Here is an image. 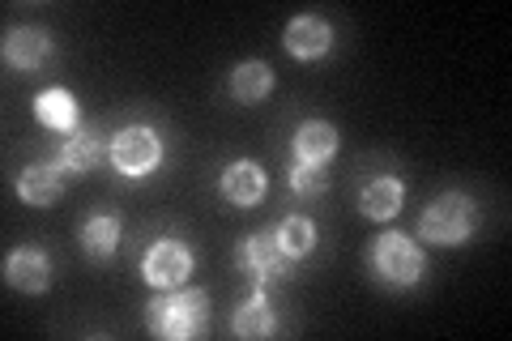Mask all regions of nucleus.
I'll return each mask as SVG.
<instances>
[{
	"mask_svg": "<svg viewBox=\"0 0 512 341\" xmlns=\"http://www.w3.org/2000/svg\"><path fill=\"white\" fill-rule=\"evenodd\" d=\"M205 324H210V295L197 286H175L146 303V329L163 341L201 337Z\"/></svg>",
	"mask_w": 512,
	"mask_h": 341,
	"instance_id": "1",
	"label": "nucleus"
},
{
	"mask_svg": "<svg viewBox=\"0 0 512 341\" xmlns=\"http://www.w3.org/2000/svg\"><path fill=\"white\" fill-rule=\"evenodd\" d=\"M478 231V201L466 192H444L440 201L427 205V214L419 218V235L427 243H440V248H453V243H466Z\"/></svg>",
	"mask_w": 512,
	"mask_h": 341,
	"instance_id": "2",
	"label": "nucleus"
},
{
	"mask_svg": "<svg viewBox=\"0 0 512 341\" xmlns=\"http://www.w3.org/2000/svg\"><path fill=\"white\" fill-rule=\"evenodd\" d=\"M367 261H372V269L380 273V282H389V286H414L423 278V252L397 231L376 235Z\"/></svg>",
	"mask_w": 512,
	"mask_h": 341,
	"instance_id": "3",
	"label": "nucleus"
},
{
	"mask_svg": "<svg viewBox=\"0 0 512 341\" xmlns=\"http://www.w3.org/2000/svg\"><path fill=\"white\" fill-rule=\"evenodd\" d=\"M111 162H116V171L128 175V180H141V175H150L163 162V137L146 124H128L111 141Z\"/></svg>",
	"mask_w": 512,
	"mask_h": 341,
	"instance_id": "4",
	"label": "nucleus"
},
{
	"mask_svg": "<svg viewBox=\"0 0 512 341\" xmlns=\"http://www.w3.org/2000/svg\"><path fill=\"white\" fill-rule=\"evenodd\" d=\"M235 261H239V269H244V273H252V282H256V286L278 282V278H286V269H291V256L278 248L274 231H256V235H248L244 243H239Z\"/></svg>",
	"mask_w": 512,
	"mask_h": 341,
	"instance_id": "5",
	"label": "nucleus"
},
{
	"mask_svg": "<svg viewBox=\"0 0 512 341\" xmlns=\"http://www.w3.org/2000/svg\"><path fill=\"white\" fill-rule=\"evenodd\" d=\"M188 273H192V252L175 239H158L154 248L141 256V278H146L150 286L175 290V286L188 282Z\"/></svg>",
	"mask_w": 512,
	"mask_h": 341,
	"instance_id": "6",
	"label": "nucleus"
},
{
	"mask_svg": "<svg viewBox=\"0 0 512 341\" xmlns=\"http://www.w3.org/2000/svg\"><path fill=\"white\" fill-rule=\"evenodd\" d=\"M5 282L26 290V295H43L52 286V261L43 248H18L5 256Z\"/></svg>",
	"mask_w": 512,
	"mask_h": 341,
	"instance_id": "7",
	"label": "nucleus"
},
{
	"mask_svg": "<svg viewBox=\"0 0 512 341\" xmlns=\"http://www.w3.org/2000/svg\"><path fill=\"white\" fill-rule=\"evenodd\" d=\"M265 171H261V162H252V158H239L231 162L227 171H222V180H218V192L227 197L235 209H248L265 197Z\"/></svg>",
	"mask_w": 512,
	"mask_h": 341,
	"instance_id": "8",
	"label": "nucleus"
},
{
	"mask_svg": "<svg viewBox=\"0 0 512 341\" xmlns=\"http://www.w3.org/2000/svg\"><path fill=\"white\" fill-rule=\"evenodd\" d=\"M103 158H107V145H103V137L94 133V128H73V133L64 137V145H60V167L69 175L99 171Z\"/></svg>",
	"mask_w": 512,
	"mask_h": 341,
	"instance_id": "9",
	"label": "nucleus"
},
{
	"mask_svg": "<svg viewBox=\"0 0 512 341\" xmlns=\"http://www.w3.org/2000/svg\"><path fill=\"white\" fill-rule=\"evenodd\" d=\"M333 47V26L325 18H316V13H303L286 26V52L299 56V60H316L325 56Z\"/></svg>",
	"mask_w": 512,
	"mask_h": 341,
	"instance_id": "10",
	"label": "nucleus"
},
{
	"mask_svg": "<svg viewBox=\"0 0 512 341\" xmlns=\"http://www.w3.org/2000/svg\"><path fill=\"white\" fill-rule=\"evenodd\" d=\"M47 56H52V39H47L43 30L18 26V30H9V35H5V64H9V69L35 73Z\"/></svg>",
	"mask_w": 512,
	"mask_h": 341,
	"instance_id": "11",
	"label": "nucleus"
},
{
	"mask_svg": "<svg viewBox=\"0 0 512 341\" xmlns=\"http://www.w3.org/2000/svg\"><path fill=\"white\" fill-rule=\"evenodd\" d=\"M64 171L60 162L52 167V162H35V167H26L22 175H18V197L26 201V205H52V201H60V192H64Z\"/></svg>",
	"mask_w": 512,
	"mask_h": 341,
	"instance_id": "12",
	"label": "nucleus"
},
{
	"mask_svg": "<svg viewBox=\"0 0 512 341\" xmlns=\"http://www.w3.org/2000/svg\"><path fill=\"white\" fill-rule=\"evenodd\" d=\"M402 201H406V188H402V180H393V175H380V180H372L363 188V197H359L363 214L372 222L397 218V214H402Z\"/></svg>",
	"mask_w": 512,
	"mask_h": 341,
	"instance_id": "13",
	"label": "nucleus"
},
{
	"mask_svg": "<svg viewBox=\"0 0 512 341\" xmlns=\"http://www.w3.org/2000/svg\"><path fill=\"white\" fill-rule=\"evenodd\" d=\"M278 329V320H274V307H269L265 299V290L256 286L252 295L235 307V320H231V333L235 337H269Z\"/></svg>",
	"mask_w": 512,
	"mask_h": 341,
	"instance_id": "14",
	"label": "nucleus"
},
{
	"mask_svg": "<svg viewBox=\"0 0 512 341\" xmlns=\"http://www.w3.org/2000/svg\"><path fill=\"white\" fill-rule=\"evenodd\" d=\"M269 90H274V69H269L265 60L235 64V73H231V99L235 103H261Z\"/></svg>",
	"mask_w": 512,
	"mask_h": 341,
	"instance_id": "15",
	"label": "nucleus"
},
{
	"mask_svg": "<svg viewBox=\"0 0 512 341\" xmlns=\"http://www.w3.org/2000/svg\"><path fill=\"white\" fill-rule=\"evenodd\" d=\"M295 154H299V162H329L333 154H338V128L325 124V120L299 124V133H295Z\"/></svg>",
	"mask_w": 512,
	"mask_h": 341,
	"instance_id": "16",
	"label": "nucleus"
},
{
	"mask_svg": "<svg viewBox=\"0 0 512 341\" xmlns=\"http://www.w3.org/2000/svg\"><path fill=\"white\" fill-rule=\"evenodd\" d=\"M120 248V218L111 214H99L82 226V252L94 256V261H111Z\"/></svg>",
	"mask_w": 512,
	"mask_h": 341,
	"instance_id": "17",
	"label": "nucleus"
},
{
	"mask_svg": "<svg viewBox=\"0 0 512 341\" xmlns=\"http://www.w3.org/2000/svg\"><path fill=\"white\" fill-rule=\"evenodd\" d=\"M35 116L47 128H56V133H73L77 128V103H73L69 90H43L35 99Z\"/></svg>",
	"mask_w": 512,
	"mask_h": 341,
	"instance_id": "18",
	"label": "nucleus"
},
{
	"mask_svg": "<svg viewBox=\"0 0 512 341\" xmlns=\"http://www.w3.org/2000/svg\"><path fill=\"white\" fill-rule=\"evenodd\" d=\"M274 239H278V248L295 261V256H308V252H312L316 226H312L308 218H282V222L274 226Z\"/></svg>",
	"mask_w": 512,
	"mask_h": 341,
	"instance_id": "19",
	"label": "nucleus"
},
{
	"mask_svg": "<svg viewBox=\"0 0 512 341\" xmlns=\"http://www.w3.org/2000/svg\"><path fill=\"white\" fill-rule=\"evenodd\" d=\"M291 188L299 192V197H320V192L329 188L325 162H295L291 167Z\"/></svg>",
	"mask_w": 512,
	"mask_h": 341,
	"instance_id": "20",
	"label": "nucleus"
}]
</instances>
